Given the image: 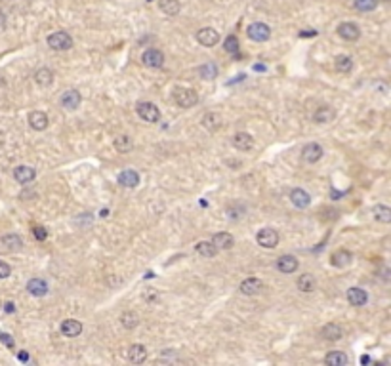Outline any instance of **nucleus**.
I'll return each instance as SVG.
<instances>
[{
    "mask_svg": "<svg viewBox=\"0 0 391 366\" xmlns=\"http://www.w3.org/2000/svg\"><path fill=\"white\" fill-rule=\"evenodd\" d=\"M325 362L328 366H346L349 362L348 355L341 351H330L328 355L325 357Z\"/></svg>",
    "mask_w": 391,
    "mask_h": 366,
    "instance_id": "cd10ccee",
    "label": "nucleus"
},
{
    "mask_svg": "<svg viewBox=\"0 0 391 366\" xmlns=\"http://www.w3.org/2000/svg\"><path fill=\"white\" fill-rule=\"evenodd\" d=\"M17 359L21 360V362H27V360H29V353H27V351H21L19 355H17Z\"/></svg>",
    "mask_w": 391,
    "mask_h": 366,
    "instance_id": "a18cd8bd",
    "label": "nucleus"
},
{
    "mask_svg": "<svg viewBox=\"0 0 391 366\" xmlns=\"http://www.w3.org/2000/svg\"><path fill=\"white\" fill-rule=\"evenodd\" d=\"M199 75H201L203 79H206V80L216 79V77H217V67L214 63H206V65H203V67L199 69Z\"/></svg>",
    "mask_w": 391,
    "mask_h": 366,
    "instance_id": "e433bc0d",
    "label": "nucleus"
},
{
    "mask_svg": "<svg viewBox=\"0 0 391 366\" xmlns=\"http://www.w3.org/2000/svg\"><path fill=\"white\" fill-rule=\"evenodd\" d=\"M372 214H374V217H376L378 222H382V223L391 222V208H387L384 204H376L374 210H372Z\"/></svg>",
    "mask_w": 391,
    "mask_h": 366,
    "instance_id": "473e14b6",
    "label": "nucleus"
},
{
    "mask_svg": "<svg viewBox=\"0 0 391 366\" xmlns=\"http://www.w3.org/2000/svg\"><path fill=\"white\" fill-rule=\"evenodd\" d=\"M33 235H35L36 240H46V237H48V233H46V229H44V227H40V225H36V227H33Z\"/></svg>",
    "mask_w": 391,
    "mask_h": 366,
    "instance_id": "a19ab883",
    "label": "nucleus"
},
{
    "mask_svg": "<svg viewBox=\"0 0 391 366\" xmlns=\"http://www.w3.org/2000/svg\"><path fill=\"white\" fill-rule=\"evenodd\" d=\"M336 116L332 107H328V105H323L315 111V115H313V120L317 122V124H326V122H330Z\"/></svg>",
    "mask_w": 391,
    "mask_h": 366,
    "instance_id": "5701e85b",
    "label": "nucleus"
},
{
    "mask_svg": "<svg viewBox=\"0 0 391 366\" xmlns=\"http://www.w3.org/2000/svg\"><path fill=\"white\" fill-rule=\"evenodd\" d=\"M35 80L38 86H50L52 82H54V72H52V69H48V67H40V69L35 72Z\"/></svg>",
    "mask_w": 391,
    "mask_h": 366,
    "instance_id": "bb28decb",
    "label": "nucleus"
},
{
    "mask_svg": "<svg viewBox=\"0 0 391 366\" xmlns=\"http://www.w3.org/2000/svg\"><path fill=\"white\" fill-rule=\"evenodd\" d=\"M174 101L181 109H189V107H195L197 103H199V95H197V92L191 90V88H176Z\"/></svg>",
    "mask_w": 391,
    "mask_h": 366,
    "instance_id": "f257e3e1",
    "label": "nucleus"
},
{
    "mask_svg": "<svg viewBox=\"0 0 391 366\" xmlns=\"http://www.w3.org/2000/svg\"><path fill=\"white\" fill-rule=\"evenodd\" d=\"M222 116L217 115V113H206L203 116V126L206 130H210V132H216L219 126H222Z\"/></svg>",
    "mask_w": 391,
    "mask_h": 366,
    "instance_id": "c756f323",
    "label": "nucleus"
},
{
    "mask_svg": "<svg viewBox=\"0 0 391 366\" xmlns=\"http://www.w3.org/2000/svg\"><path fill=\"white\" fill-rule=\"evenodd\" d=\"M115 147L118 153H130L134 143H132V137L130 136H118L115 139Z\"/></svg>",
    "mask_w": 391,
    "mask_h": 366,
    "instance_id": "f704fd0d",
    "label": "nucleus"
},
{
    "mask_svg": "<svg viewBox=\"0 0 391 366\" xmlns=\"http://www.w3.org/2000/svg\"><path fill=\"white\" fill-rule=\"evenodd\" d=\"M321 334H323V337L328 339V341H338V339L344 336V330H341L340 324L330 323V324H325V326H323Z\"/></svg>",
    "mask_w": 391,
    "mask_h": 366,
    "instance_id": "aec40b11",
    "label": "nucleus"
},
{
    "mask_svg": "<svg viewBox=\"0 0 391 366\" xmlns=\"http://www.w3.org/2000/svg\"><path fill=\"white\" fill-rule=\"evenodd\" d=\"M2 244H4V248L10 252H17V250H21L23 248V238L19 237V235H4L2 237Z\"/></svg>",
    "mask_w": 391,
    "mask_h": 366,
    "instance_id": "393cba45",
    "label": "nucleus"
},
{
    "mask_svg": "<svg viewBox=\"0 0 391 366\" xmlns=\"http://www.w3.org/2000/svg\"><path fill=\"white\" fill-rule=\"evenodd\" d=\"M80 332H82V324L80 321H75V319H67L61 323V334L67 337H77L80 336Z\"/></svg>",
    "mask_w": 391,
    "mask_h": 366,
    "instance_id": "6ab92c4d",
    "label": "nucleus"
},
{
    "mask_svg": "<svg viewBox=\"0 0 391 366\" xmlns=\"http://www.w3.org/2000/svg\"><path fill=\"white\" fill-rule=\"evenodd\" d=\"M334 63H336V69L340 72H351V69H353V59L349 56H338Z\"/></svg>",
    "mask_w": 391,
    "mask_h": 366,
    "instance_id": "c9c22d12",
    "label": "nucleus"
},
{
    "mask_svg": "<svg viewBox=\"0 0 391 366\" xmlns=\"http://www.w3.org/2000/svg\"><path fill=\"white\" fill-rule=\"evenodd\" d=\"M351 252L349 250H338L336 254H332V258H330V263H332L334 267H346L351 263Z\"/></svg>",
    "mask_w": 391,
    "mask_h": 366,
    "instance_id": "a878e982",
    "label": "nucleus"
},
{
    "mask_svg": "<svg viewBox=\"0 0 391 366\" xmlns=\"http://www.w3.org/2000/svg\"><path fill=\"white\" fill-rule=\"evenodd\" d=\"M290 201L296 208H307L311 204V197L304 189H292L290 191Z\"/></svg>",
    "mask_w": 391,
    "mask_h": 366,
    "instance_id": "f8f14e48",
    "label": "nucleus"
},
{
    "mask_svg": "<svg viewBox=\"0 0 391 366\" xmlns=\"http://www.w3.org/2000/svg\"><path fill=\"white\" fill-rule=\"evenodd\" d=\"M348 302L349 305H353V307H362V305H366L369 302V294H366V290H362L359 286H353L348 290Z\"/></svg>",
    "mask_w": 391,
    "mask_h": 366,
    "instance_id": "9d476101",
    "label": "nucleus"
},
{
    "mask_svg": "<svg viewBox=\"0 0 391 366\" xmlns=\"http://www.w3.org/2000/svg\"><path fill=\"white\" fill-rule=\"evenodd\" d=\"M141 61H143V65L151 67V69H160V67L164 65V54L160 50H157V48H149V50L143 52Z\"/></svg>",
    "mask_w": 391,
    "mask_h": 366,
    "instance_id": "423d86ee",
    "label": "nucleus"
},
{
    "mask_svg": "<svg viewBox=\"0 0 391 366\" xmlns=\"http://www.w3.org/2000/svg\"><path fill=\"white\" fill-rule=\"evenodd\" d=\"M10 273H12L10 265H8L6 261H0V279H6V277H10Z\"/></svg>",
    "mask_w": 391,
    "mask_h": 366,
    "instance_id": "79ce46f5",
    "label": "nucleus"
},
{
    "mask_svg": "<svg viewBox=\"0 0 391 366\" xmlns=\"http://www.w3.org/2000/svg\"><path fill=\"white\" fill-rule=\"evenodd\" d=\"M233 145H235V149L247 153L254 147V137L250 134H247V132H239L233 137Z\"/></svg>",
    "mask_w": 391,
    "mask_h": 366,
    "instance_id": "dca6fc26",
    "label": "nucleus"
},
{
    "mask_svg": "<svg viewBox=\"0 0 391 366\" xmlns=\"http://www.w3.org/2000/svg\"><path fill=\"white\" fill-rule=\"evenodd\" d=\"M378 0H355V8L359 12H372Z\"/></svg>",
    "mask_w": 391,
    "mask_h": 366,
    "instance_id": "58836bf2",
    "label": "nucleus"
},
{
    "mask_svg": "<svg viewBox=\"0 0 391 366\" xmlns=\"http://www.w3.org/2000/svg\"><path fill=\"white\" fill-rule=\"evenodd\" d=\"M0 307H2V303H0Z\"/></svg>",
    "mask_w": 391,
    "mask_h": 366,
    "instance_id": "09e8293b",
    "label": "nucleus"
},
{
    "mask_svg": "<svg viewBox=\"0 0 391 366\" xmlns=\"http://www.w3.org/2000/svg\"><path fill=\"white\" fill-rule=\"evenodd\" d=\"M48 46H50L52 50L65 52L72 46V38L65 31H56V33L48 35Z\"/></svg>",
    "mask_w": 391,
    "mask_h": 366,
    "instance_id": "f03ea898",
    "label": "nucleus"
},
{
    "mask_svg": "<svg viewBox=\"0 0 391 366\" xmlns=\"http://www.w3.org/2000/svg\"><path fill=\"white\" fill-rule=\"evenodd\" d=\"M261 290H263V282H261L260 279L250 277V279H245L240 282V292L245 296H256V294H260Z\"/></svg>",
    "mask_w": 391,
    "mask_h": 366,
    "instance_id": "9b49d317",
    "label": "nucleus"
},
{
    "mask_svg": "<svg viewBox=\"0 0 391 366\" xmlns=\"http://www.w3.org/2000/svg\"><path fill=\"white\" fill-rule=\"evenodd\" d=\"M258 244L261 248H275L279 244V233L271 227H263V229L258 231V237H256Z\"/></svg>",
    "mask_w": 391,
    "mask_h": 366,
    "instance_id": "20e7f679",
    "label": "nucleus"
},
{
    "mask_svg": "<svg viewBox=\"0 0 391 366\" xmlns=\"http://www.w3.org/2000/svg\"><path fill=\"white\" fill-rule=\"evenodd\" d=\"M197 252L203 256V258H214L217 254V248L214 246V242H208V240H203V242L197 244Z\"/></svg>",
    "mask_w": 391,
    "mask_h": 366,
    "instance_id": "2f4dec72",
    "label": "nucleus"
},
{
    "mask_svg": "<svg viewBox=\"0 0 391 366\" xmlns=\"http://www.w3.org/2000/svg\"><path fill=\"white\" fill-rule=\"evenodd\" d=\"M118 183L123 187H136L139 183V174L136 170H123V172L118 174Z\"/></svg>",
    "mask_w": 391,
    "mask_h": 366,
    "instance_id": "4be33fe9",
    "label": "nucleus"
},
{
    "mask_svg": "<svg viewBox=\"0 0 391 366\" xmlns=\"http://www.w3.org/2000/svg\"><path fill=\"white\" fill-rule=\"evenodd\" d=\"M128 359H130L132 362H136V364L143 362V360L147 359V349H145L141 344L130 345V349H128Z\"/></svg>",
    "mask_w": 391,
    "mask_h": 366,
    "instance_id": "b1692460",
    "label": "nucleus"
},
{
    "mask_svg": "<svg viewBox=\"0 0 391 366\" xmlns=\"http://www.w3.org/2000/svg\"><path fill=\"white\" fill-rule=\"evenodd\" d=\"M269 36H271V29L265 23L258 21L248 27V38L254 40V42H265V40H269Z\"/></svg>",
    "mask_w": 391,
    "mask_h": 366,
    "instance_id": "39448f33",
    "label": "nucleus"
},
{
    "mask_svg": "<svg viewBox=\"0 0 391 366\" xmlns=\"http://www.w3.org/2000/svg\"><path fill=\"white\" fill-rule=\"evenodd\" d=\"M212 242H214V246H216L217 250H229V248H233V244H235V238H233V235H229V233H216V235L212 237Z\"/></svg>",
    "mask_w": 391,
    "mask_h": 366,
    "instance_id": "412c9836",
    "label": "nucleus"
},
{
    "mask_svg": "<svg viewBox=\"0 0 391 366\" xmlns=\"http://www.w3.org/2000/svg\"><path fill=\"white\" fill-rule=\"evenodd\" d=\"M0 344L6 345L8 349H14V347H15L14 337L10 336V334H6V332H0Z\"/></svg>",
    "mask_w": 391,
    "mask_h": 366,
    "instance_id": "ea45409f",
    "label": "nucleus"
},
{
    "mask_svg": "<svg viewBox=\"0 0 391 366\" xmlns=\"http://www.w3.org/2000/svg\"><path fill=\"white\" fill-rule=\"evenodd\" d=\"M325 151H323V147L319 143H307L302 149V158H304L305 162H309V164H315V162H319L321 158H323Z\"/></svg>",
    "mask_w": 391,
    "mask_h": 366,
    "instance_id": "6e6552de",
    "label": "nucleus"
},
{
    "mask_svg": "<svg viewBox=\"0 0 391 366\" xmlns=\"http://www.w3.org/2000/svg\"><path fill=\"white\" fill-rule=\"evenodd\" d=\"M384 2H387V0H384Z\"/></svg>",
    "mask_w": 391,
    "mask_h": 366,
    "instance_id": "8fccbe9b",
    "label": "nucleus"
},
{
    "mask_svg": "<svg viewBox=\"0 0 391 366\" xmlns=\"http://www.w3.org/2000/svg\"><path fill=\"white\" fill-rule=\"evenodd\" d=\"M80 101H82V95H80L77 90H67V92H63V95H61V105H63L67 111L79 109Z\"/></svg>",
    "mask_w": 391,
    "mask_h": 366,
    "instance_id": "ddd939ff",
    "label": "nucleus"
},
{
    "mask_svg": "<svg viewBox=\"0 0 391 366\" xmlns=\"http://www.w3.org/2000/svg\"><path fill=\"white\" fill-rule=\"evenodd\" d=\"M239 46H240L239 38H237L235 35H231V36H227V38H225L224 48L229 52V54H233V56H237V54H239Z\"/></svg>",
    "mask_w": 391,
    "mask_h": 366,
    "instance_id": "4c0bfd02",
    "label": "nucleus"
},
{
    "mask_svg": "<svg viewBox=\"0 0 391 366\" xmlns=\"http://www.w3.org/2000/svg\"><path fill=\"white\" fill-rule=\"evenodd\" d=\"M159 6H160V10H162L166 15H170V17L178 15L180 14V10H181L180 0H160Z\"/></svg>",
    "mask_w": 391,
    "mask_h": 366,
    "instance_id": "7c9ffc66",
    "label": "nucleus"
},
{
    "mask_svg": "<svg viewBox=\"0 0 391 366\" xmlns=\"http://www.w3.org/2000/svg\"><path fill=\"white\" fill-rule=\"evenodd\" d=\"M197 40L206 46V48H210V46H216L219 42V35H217L216 29H212V27H203V29L197 31Z\"/></svg>",
    "mask_w": 391,
    "mask_h": 366,
    "instance_id": "0eeeda50",
    "label": "nucleus"
},
{
    "mask_svg": "<svg viewBox=\"0 0 391 366\" xmlns=\"http://www.w3.org/2000/svg\"><path fill=\"white\" fill-rule=\"evenodd\" d=\"M277 269H279L281 273H284V275L294 273V271L298 269V259L294 258V256H290V254H286V256H281V258L277 259Z\"/></svg>",
    "mask_w": 391,
    "mask_h": 366,
    "instance_id": "2eb2a0df",
    "label": "nucleus"
},
{
    "mask_svg": "<svg viewBox=\"0 0 391 366\" xmlns=\"http://www.w3.org/2000/svg\"><path fill=\"white\" fill-rule=\"evenodd\" d=\"M27 292L35 298H42V296L48 294V284L42 279H31L27 282Z\"/></svg>",
    "mask_w": 391,
    "mask_h": 366,
    "instance_id": "a211bd4d",
    "label": "nucleus"
},
{
    "mask_svg": "<svg viewBox=\"0 0 391 366\" xmlns=\"http://www.w3.org/2000/svg\"><path fill=\"white\" fill-rule=\"evenodd\" d=\"M147 2H151V0H147Z\"/></svg>",
    "mask_w": 391,
    "mask_h": 366,
    "instance_id": "de8ad7c7",
    "label": "nucleus"
},
{
    "mask_svg": "<svg viewBox=\"0 0 391 366\" xmlns=\"http://www.w3.org/2000/svg\"><path fill=\"white\" fill-rule=\"evenodd\" d=\"M29 124H31V128L36 130V132H42V130L48 128V124H50V120H48V115L44 113V111H33L29 115Z\"/></svg>",
    "mask_w": 391,
    "mask_h": 366,
    "instance_id": "4468645a",
    "label": "nucleus"
},
{
    "mask_svg": "<svg viewBox=\"0 0 391 366\" xmlns=\"http://www.w3.org/2000/svg\"><path fill=\"white\" fill-rule=\"evenodd\" d=\"M300 36H302V38H307V36H317V31H313V29L302 31V33H300Z\"/></svg>",
    "mask_w": 391,
    "mask_h": 366,
    "instance_id": "37998d69",
    "label": "nucleus"
},
{
    "mask_svg": "<svg viewBox=\"0 0 391 366\" xmlns=\"http://www.w3.org/2000/svg\"><path fill=\"white\" fill-rule=\"evenodd\" d=\"M139 323V319L136 313H132V311H126V313H123L120 315V324H123L126 330H132V328H136Z\"/></svg>",
    "mask_w": 391,
    "mask_h": 366,
    "instance_id": "72a5a7b5",
    "label": "nucleus"
},
{
    "mask_svg": "<svg viewBox=\"0 0 391 366\" xmlns=\"http://www.w3.org/2000/svg\"><path fill=\"white\" fill-rule=\"evenodd\" d=\"M338 35H340L344 40H349V42H351V40H357V38L361 36V29H359L357 23L346 21L338 25Z\"/></svg>",
    "mask_w": 391,
    "mask_h": 366,
    "instance_id": "1a4fd4ad",
    "label": "nucleus"
},
{
    "mask_svg": "<svg viewBox=\"0 0 391 366\" xmlns=\"http://www.w3.org/2000/svg\"><path fill=\"white\" fill-rule=\"evenodd\" d=\"M14 178L17 183H31V181L36 178V172L35 168H31V166H17L14 170Z\"/></svg>",
    "mask_w": 391,
    "mask_h": 366,
    "instance_id": "f3484780",
    "label": "nucleus"
},
{
    "mask_svg": "<svg viewBox=\"0 0 391 366\" xmlns=\"http://www.w3.org/2000/svg\"><path fill=\"white\" fill-rule=\"evenodd\" d=\"M0 86H4V77L0 75Z\"/></svg>",
    "mask_w": 391,
    "mask_h": 366,
    "instance_id": "49530a36",
    "label": "nucleus"
},
{
    "mask_svg": "<svg viewBox=\"0 0 391 366\" xmlns=\"http://www.w3.org/2000/svg\"><path fill=\"white\" fill-rule=\"evenodd\" d=\"M4 311H6V313H14V311H15V305H14L12 302L4 303Z\"/></svg>",
    "mask_w": 391,
    "mask_h": 366,
    "instance_id": "c03bdc74",
    "label": "nucleus"
},
{
    "mask_svg": "<svg viewBox=\"0 0 391 366\" xmlns=\"http://www.w3.org/2000/svg\"><path fill=\"white\" fill-rule=\"evenodd\" d=\"M138 115L141 120L145 122H159L160 120V111L155 103H149V101H141L138 103Z\"/></svg>",
    "mask_w": 391,
    "mask_h": 366,
    "instance_id": "7ed1b4c3",
    "label": "nucleus"
},
{
    "mask_svg": "<svg viewBox=\"0 0 391 366\" xmlns=\"http://www.w3.org/2000/svg\"><path fill=\"white\" fill-rule=\"evenodd\" d=\"M315 286H317V282H315V277H313L311 273H304V275H300V279H298V288L302 290V292H313L315 290Z\"/></svg>",
    "mask_w": 391,
    "mask_h": 366,
    "instance_id": "c85d7f7f",
    "label": "nucleus"
}]
</instances>
